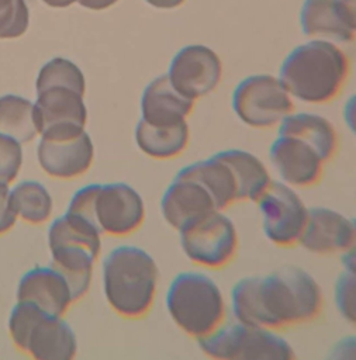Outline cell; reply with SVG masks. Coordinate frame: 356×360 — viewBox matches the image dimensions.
<instances>
[{
  "label": "cell",
  "instance_id": "obj_32",
  "mask_svg": "<svg viewBox=\"0 0 356 360\" xmlns=\"http://www.w3.org/2000/svg\"><path fill=\"white\" fill-rule=\"evenodd\" d=\"M17 214L11 201V188L0 181V235L11 231L17 222Z\"/></svg>",
  "mask_w": 356,
  "mask_h": 360
},
{
  "label": "cell",
  "instance_id": "obj_7",
  "mask_svg": "<svg viewBox=\"0 0 356 360\" xmlns=\"http://www.w3.org/2000/svg\"><path fill=\"white\" fill-rule=\"evenodd\" d=\"M48 246L51 266L68 281L73 301L83 298L91 284L101 240L65 221H55L48 228Z\"/></svg>",
  "mask_w": 356,
  "mask_h": 360
},
{
  "label": "cell",
  "instance_id": "obj_19",
  "mask_svg": "<svg viewBox=\"0 0 356 360\" xmlns=\"http://www.w3.org/2000/svg\"><path fill=\"white\" fill-rule=\"evenodd\" d=\"M277 134L298 138L312 146L319 156L329 162L338 150V132L333 124L314 112H290L277 125Z\"/></svg>",
  "mask_w": 356,
  "mask_h": 360
},
{
  "label": "cell",
  "instance_id": "obj_11",
  "mask_svg": "<svg viewBox=\"0 0 356 360\" xmlns=\"http://www.w3.org/2000/svg\"><path fill=\"white\" fill-rule=\"evenodd\" d=\"M38 135L48 141H65L84 132L87 110L83 94L66 87L52 86L37 93L34 103Z\"/></svg>",
  "mask_w": 356,
  "mask_h": 360
},
{
  "label": "cell",
  "instance_id": "obj_5",
  "mask_svg": "<svg viewBox=\"0 0 356 360\" xmlns=\"http://www.w3.org/2000/svg\"><path fill=\"white\" fill-rule=\"evenodd\" d=\"M66 214L89 222L101 235L128 236L142 226L146 208L139 191L128 183H93L72 195Z\"/></svg>",
  "mask_w": 356,
  "mask_h": 360
},
{
  "label": "cell",
  "instance_id": "obj_36",
  "mask_svg": "<svg viewBox=\"0 0 356 360\" xmlns=\"http://www.w3.org/2000/svg\"><path fill=\"white\" fill-rule=\"evenodd\" d=\"M342 114H343V121L346 127L356 136V93L346 100Z\"/></svg>",
  "mask_w": 356,
  "mask_h": 360
},
{
  "label": "cell",
  "instance_id": "obj_34",
  "mask_svg": "<svg viewBox=\"0 0 356 360\" xmlns=\"http://www.w3.org/2000/svg\"><path fill=\"white\" fill-rule=\"evenodd\" d=\"M343 269L356 270V217L352 218V236L348 248L339 255Z\"/></svg>",
  "mask_w": 356,
  "mask_h": 360
},
{
  "label": "cell",
  "instance_id": "obj_24",
  "mask_svg": "<svg viewBox=\"0 0 356 360\" xmlns=\"http://www.w3.org/2000/svg\"><path fill=\"white\" fill-rule=\"evenodd\" d=\"M134 138L144 155L156 160H169L180 156L187 149L190 128L187 121L173 127H153L139 120Z\"/></svg>",
  "mask_w": 356,
  "mask_h": 360
},
{
  "label": "cell",
  "instance_id": "obj_27",
  "mask_svg": "<svg viewBox=\"0 0 356 360\" xmlns=\"http://www.w3.org/2000/svg\"><path fill=\"white\" fill-rule=\"evenodd\" d=\"M52 86H66L84 94V76L73 62L65 58H53L39 69L35 89L38 93Z\"/></svg>",
  "mask_w": 356,
  "mask_h": 360
},
{
  "label": "cell",
  "instance_id": "obj_14",
  "mask_svg": "<svg viewBox=\"0 0 356 360\" xmlns=\"http://www.w3.org/2000/svg\"><path fill=\"white\" fill-rule=\"evenodd\" d=\"M159 210L163 221L180 232L218 208L198 181L177 172L162 193Z\"/></svg>",
  "mask_w": 356,
  "mask_h": 360
},
{
  "label": "cell",
  "instance_id": "obj_10",
  "mask_svg": "<svg viewBox=\"0 0 356 360\" xmlns=\"http://www.w3.org/2000/svg\"><path fill=\"white\" fill-rule=\"evenodd\" d=\"M256 205L262 232L272 245L279 248L298 245L310 207L297 188L273 180L269 188L256 200Z\"/></svg>",
  "mask_w": 356,
  "mask_h": 360
},
{
  "label": "cell",
  "instance_id": "obj_15",
  "mask_svg": "<svg viewBox=\"0 0 356 360\" xmlns=\"http://www.w3.org/2000/svg\"><path fill=\"white\" fill-rule=\"evenodd\" d=\"M350 236L352 218L335 208L314 205L308 208L307 222L298 245L319 256L341 255L348 248Z\"/></svg>",
  "mask_w": 356,
  "mask_h": 360
},
{
  "label": "cell",
  "instance_id": "obj_33",
  "mask_svg": "<svg viewBox=\"0 0 356 360\" xmlns=\"http://www.w3.org/2000/svg\"><path fill=\"white\" fill-rule=\"evenodd\" d=\"M324 360H356V333L336 339L325 353Z\"/></svg>",
  "mask_w": 356,
  "mask_h": 360
},
{
  "label": "cell",
  "instance_id": "obj_23",
  "mask_svg": "<svg viewBox=\"0 0 356 360\" xmlns=\"http://www.w3.org/2000/svg\"><path fill=\"white\" fill-rule=\"evenodd\" d=\"M231 360H297V353L279 330L243 325Z\"/></svg>",
  "mask_w": 356,
  "mask_h": 360
},
{
  "label": "cell",
  "instance_id": "obj_25",
  "mask_svg": "<svg viewBox=\"0 0 356 360\" xmlns=\"http://www.w3.org/2000/svg\"><path fill=\"white\" fill-rule=\"evenodd\" d=\"M0 134L11 136L20 143L31 142L38 135L34 103L15 94L1 96Z\"/></svg>",
  "mask_w": 356,
  "mask_h": 360
},
{
  "label": "cell",
  "instance_id": "obj_4",
  "mask_svg": "<svg viewBox=\"0 0 356 360\" xmlns=\"http://www.w3.org/2000/svg\"><path fill=\"white\" fill-rule=\"evenodd\" d=\"M165 307L172 322L196 340L222 325L228 309L220 284L200 270H184L170 280Z\"/></svg>",
  "mask_w": 356,
  "mask_h": 360
},
{
  "label": "cell",
  "instance_id": "obj_39",
  "mask_svg": "<svg viewBox=\"0 0 356 360\" xmlns=\"http://www.w3.org/2000/svg\"><path fill=\"white\" fill-rule=\"evenodd\" d=\"M42 1L51 7H59V8L68 7L73 3H77V0H42Z\"/></svg>",
  "mask_w": 356,
  "mask_h": 360
},
{
  "label": "cell",
  "instance_id": "obj_1",
  "mask_svg": "<svg viewBox=\"0 0 356 360\" xmlns=\"http://www.w3.org/2000/svg\"><path fill=\"white\" fill-rule=\"evenodd\" d=\"M229 308L234 321L242 325L280 330L317 319L324 292L310 271L287 264L236 280L229 291Z\"/></svg>",
  "mask_w": 356,
  "mask_h": 360
},
{
  "label": "cell",
  "instance_id": "obj_13",
  "mask_svg": "<svg viewBox=\"0 0 356 360\" xmlns=\"http://www.w3.org/2000/svg\"><path fill=\"white\" fill-rule=\"evenodd\" d=\"M269 162L277 180L297 190L318 184L325 160L304 141L277 134L269 146Z\"/></svg>",
  "mask_w": 356,
  "mask_h": 360
},
{
  "label": "cell",
  "instance_id": "obj_12",
  "mask_svg": "<svg viewBox=\"0 0 356 360\" xmlns=\"http://www.w3.org/2000/svg\"><path fill=\"white\" fill-rule=\"evenodd\" d=\"M166 75L182 96L196 101L217 89L222 77V62L211 48L190 44L174 53Z\"/></svg>",
  "mask_w": 356,
  "mask_h": 360
},
{
  "label": "cell",
  "instance_id": "obj_16",
  "mask_svg": "<svg viewBox=\"0 0 356 360\" xmlns=\"http://www.w3.org/2000/svg\"><path fill=\"white\" fill-rule=\"evenodd\" d=\"M37 159L48 176L63 180L75 179L90 169L94 159V146L86 131L65 141L41 138L37 146Z\"/></svg>",
  "mask_w": 356,
  "mask_h": 360
},
{
  "label": "cell",
  "instance_id": "obj_18",
  "mask_svg": "<svg viewBox=\"0 0 356 360\" xmlns=\"http://www.w3.org/2000/svg\"><path fill=\"white\" fill-rule=\"evenodd\" d=\"M194 101L182 96L169 82L167 75L153 79L141 97V120L153 127H173L187 121Z\"/></svg>",
  "mask_w": 356,
  "mask_h": 360
},
{
  "label": "cell",
  "instance_id": "obj_3",
  "mask_svg": "<svg viewBox=\"0 0 356 360\" xmlns=\"http://www.w3.org/2000/svg\"><path fill=\"white\" fill-rule=\"evenodd\" d=\"M101 281L110 308L122 318L139 319L155 304L159 267L148 250L134 245H121L104 257Z\"/></svg>",
  "mask_w": 356,
  "mask_h": 360
},
{
  "label": "cell",
  "instance_id": "obj_26",
  "mask_svg": "<svg viewBox=\"0 0 356 360\" xmlns=\"http://www.w3.org/2000/svg\"><path fill=\"white\" fill-rule=\"evenodd\" d=\"M11 201L17 218L39 225L51 218L53 202L48 188L37 180H24L11 188Z\"/></svg>",
  "mask_w": 356,
  "mask_h": 360
},
{
  "label": "cell",
  "instance_id": "obj_21",
  "mask_svg": "<svg viewBox=\"0 0 356 360\" xmlns=\"http://www.w3.org/2000/svg\"><path fill=\"white\" fill-rule=\"evenodd\" d=\"M177 172L198 181L210 193L217 208L221 211L239 201L234 174L228 165L215 153L205 159L191 162Z\"/></svg>",
  "mask_w": 356,
  "mask_h": 360
},
{
  "label": "cell",
  "instance_id": "obj_29",
  "mask_svg": "<svg viewBox=\"0 0 356 360\" xmlns=\"http://www.w3.org/2000/svg\"><path fill=\"white\" fill-rule=\"evenodd\" d=\"M332 295L341 318L356 328V270L342 269L333 283Z\"/></svg>",
  "mask_w": 356,
  "mask_h": 360
},
{
  "label": "cell",
  "instance_id": "obj_6",
  "mask_svg": "<svg viewBox=\"0 0 356 360\" xmlns=\"http://www.w3.org/2000/svg\"><path fill=\"white\" fill-rule=\"evenodd\" d=\"M8 335L17 349L32 360H75L77 340L62 316L30 302L17 301L8 315Z\"/></svg>",
  "mask_w": 356,
  "mask_h": 360
},
{
  "label": "cell",
  "instance_id": "obj_20",
  "mask_svg": "<svg viewBox=\"0 0 356 360\" xmlns=\"http://www.w3.org/2000/svg\"><path fill=\"white\" fill-rule=\"evenodd\" d=\"M215 155L231 169L238 187L239 201L256 202L274 180L266 163L249 150L231 148L218 150Z\"/></svg>",
  "mask_w": 356,
  "mask_h": 360
},
{
  "label": "cell",
  "instance_id": "obj_17",
  "mask_svg": "<svg viewBox=\"0 0 356 360\" xmlns=\"http://www.w3.org/2000/svg\"><path fill=\"white\" fill-rule=\"evenodd\" d=\"M17 301L34 304L55 316H63L75 302L68 281L51 264L34 267L20 278Z\"/></svg>",
  "mask_w": 356,
  "mask_h": 360
},
{
  "label": "cell",
  "instance_id": "obj_22",
  "mask_svg": "<svg viewBox=\"0 0 356 360\" xmlns=\"http://www.w3.org/2000/svg\"><path fill=\"white\" fill-rule=\"evenodd\" d=\"M298 18L301 31L307 37L331 42H349L356 35L342 18L336 0H305Z\"/></svg>",
  "mask_w": 356,
  "mask_h": 360
},
{
  "label": "cell",
  "instance_id": "obj_9",
  "mask_svg": "<svg viewBox=\"0 0 356 360\" xmlns=\"http://www.w3.org/2000/svg\"><path fill=\"white\" fill-rule=\"evenodd\" d=\"M231 105L238 120L256 129L277 127L293 112V97L279 76L250 75L242 79L232 91Z\"/></svg>",
  "mask_w": 356,
  "mask_h": 360
},
{
  "label": "cell",
  "instance_id": "obj_37",
  "mask_svg": "<svg viewBox=\"0 0 356 360\" xmlns=\"http://www.w3.org/2000/svg\"><path fill=\"white\" fill-rule=\"evenodd\" d=\"M77 3L82 7L90 8V10H104L108 8L110 6H113L114 3H117V0H77Z\"/></svg>",
  "mask_w": 356,
  "mask_h": 360
},
{
  "label": "cell",
  "instance_id": "obj_8",
  "mask_svg": "<svg viewBox=\"0 0 356 360\" xmlns=\"http://www.w3.org/2000/svg\"><path fill=\"white\" fill-rule=\"evenodd\" d=\"M177 235L186 259L205 270L227 267L238 253V228L231 217L221 210L184 228Z\"/></svg>",
  "mask_w": 356,
  "mask_h": 360
},
{
  "label": "cell",
  "instance_id": "obj_2",
  "mask_svg": "<svg viewBox=\"0 0 356 360\" xmlns=\"http://www.w3.org/2000/svg\"><path fill=\"white\" fill-rule=\"evenodd\" d=\"M349 70V59L338 45L311 39L287 53L279 79L293 98L307 104H326L339 96Z\"/></svg>",
  "mask_w": 356,
  "mask_h": 360
},
{
  "label": "cell",
  "instance_id": "obj_28",
  "mask_svg": "<svg viewBox=\"0 0 356 360\" xmlns=\"http://www.w3.org/2000/svg\"><path fill=\"white\" fill-rule=\"evenodd\" d=\"M242 326L243 325L236 321L234 322L225 321L212 332L197 339V346L201 350V353L210 360H231L235 352Z\"/></svg>",
  "mask_w": 356,
  "mask_h": 360
},
{
  "label": "cell",
  "instance_id": "obj_31",
  "mask_svg": "<svg viewBox=\"0 0 356 360\" xmlns=\"http://www.w3.org/2000/svg\"><path fill=\"white\" fill-rule=\"evenodd\" d=\"M23 165V148L14 138L0 134V181L10 184Z\"/></svg>",
  "mask_w": 356,
  "mask_h": 360
},
{
  "label": "cell",
  "instance_id": "obj_30",
  "mask_svg": "<svg viewBox=\"0 0 356 360\" xmlns=\"http://www.w3.org/2000/svg\"><path fill=\"white\" fill-rule=\"evenodd\" d=\"M30 22L25 0H0V38L21 37Z\"/></svg>",
  "mask_w": 356,
  "mask_h": 360
},
{
  "label": "cell",
  "instance_id": "obj_35",
  "mask_svg": "<svg viewBox=\"0 0 356 360\" xmlns=\"http://www.w3.org/2000/svg\"><path fill=\"white\" fill-rule=\"evenodd\" d=\"M336 4L342 18L356 34V0H336Z\"/></svg>",
  "mask_w": 356,
  "mask_h": 360
},
{
  "label": "cell",
  "instance_id": "obj_38",
  "mask_svg": "<svg viewBox=\"0 0 356 360\" xmlns=\"http://www.w3.org/2000/svg\"><path fill=\"white\" fill-rule=\"evenodd\" d=\"M148 4H151L155 8H162V10H170L182 6L186 0H145Z\"/></svg>",
  "mask_w": 356,
  "mask_h": 360
}]
</instances>
